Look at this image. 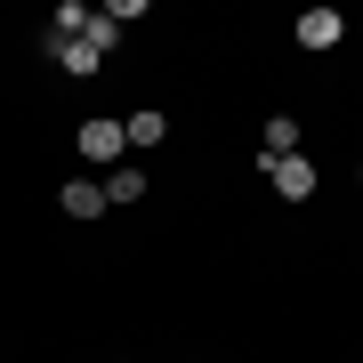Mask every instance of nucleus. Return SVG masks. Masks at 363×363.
<instances>
[{
  "label": "nucleus",
  "instance_id": "obj_1",
  "mask_svg": "<svg viewBox=\"0 0 363 363\" xmlns=\"http://www.w3.org/2000/svg\"><path fill=\"white\" fill-rule=\"evenodd\" d=\"M267 178H274V194H283V202H307V194H315V162H307V154L267 162Z\"/></svg>",
  "mask_w": 363,
  "mask_h": 363
},
{
  "label": "nucleus",
  "instance_id": "obj_2",
  "mask_svg": "<svg viewBox=\"0 0 363 363\" xmlns=\"http://www.w3.org/2000/svg\"><path fill=\"white\" fill-rule=\"evenodd\" d=\"M339 33H347L339 9H307V16H298V49H339Z\"/></svg>",
  "mask_w": 363,
  "mask_h": 363
},
{
  "label": "nucleus",
  "instance_id": "obj_3",
  "mask_svg": "<svg viewBox=\"0 0 363 363\" xmlns=\"http://www.w3.org/2000/svg\"><path fill=\"white\" fill-rule=\"evenodd\" d=\"M81 154H89V162H121V154H130L121 121H81Z\"/></svg>",
  "mask_w": 363,
  "mask_h": 363
},
{
  "label": "nucleus",
  "instance_id": "obj_4",
  "mask_svg": "<svg viewBox=\"0 0 363 363\" xmlns=\"http://www.w3.org/2000/svg\"><path fill=\"white\" fill-rule=\"evenodd\" d=\"M49 49L65 57V73H97V65H105V49H89V40H57V33H49Z\"/></svg>",
  "mask_w": 363,
  "mask_h": 363
},
{
  "label": "nucleus",
  "instance_id": "obj_5",
  "mask_svg": "<svg viewBox=\"0 0 363 363\" xmlns=\"http://www.w3.org/2000/svg\"><path fill=\"white\" fill-rule=\"evenodd\" d=\"M97 210H105V186L73 178V186H65V218H97Z\"/></svg>",
  "mask_w": 363,
  "mask_h": 363
},
{
  "label": "nucleus",
  "instance_id": "obj_6",
  "mask_svg": "<svg viewBox=\"0 0 363 363\" xmlns=\"http://www.w3.org/2000/svg\"><path fill=\"white\" fill-rule=\"evenodd\" d=\"M162 130H169V121L154 113V105H145V113H130V121H121V138H130V145H162Z\"/></svg>",
  "mask_w": 363,
  "mask_h": 363
},
{
  "label": "nucleus",
  "instance_id": "obj_7",
  "mask_svg": "<svg viewBox=\"0 0 363 363\" xmlns=\"http://www.w3.org/2000/svg\"><path fill=\"white\" fill-rule=\"evenodd\" d=\"M283 154H298V121L274 113V121H267V162H283Z\"/></svg>",
  "mask_w": 363,
  "mask_h": 363
},
{
  "label": "nucleus",
  "instance_id": "obj_8",
  "mask_svg": "<svg viewBox=\"0 0 363 363\" xmlns=\"http://www.w3.org/2000/svg\"><path fill=\"white\" fill-rule=\"evenodd\" d=\"M145 194V178H138V169H113V178H105V202H121V210H130Z\"/></svg>",
  "mask_w": 363,
  "mask_h": 363
},
{
  "label": "nucleus",
  "instance_id": "obj_9",
  "mask_svg": "<svg viewBox=\"0 0 363 363\" xmlns=\"http://www.w3.org/2000/svg\"><path fill=\"white\" fill-rule=\"evenodd\" d=\"M355 178H363V169H355Z\"/></svg>",
  "mask_w": 363,
  "mask_h": 363
}]
</instances>
